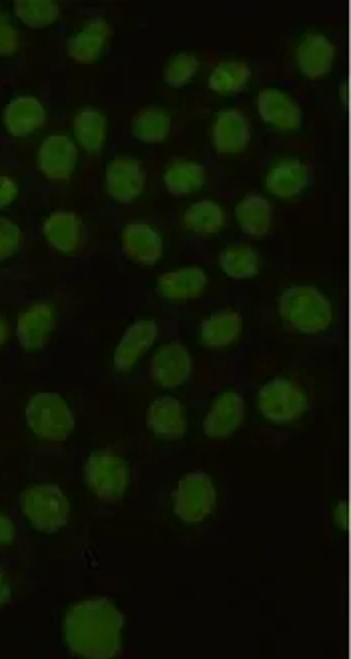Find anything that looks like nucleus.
I'll use <instances>...</instances> for the list:
<instances>
[{
    "label": "nucleus",
    "instance_id": "nucleus-24",
    "mask_svg": "<svg viewBox=\"0 0 351 659\" xmlns=\"http://www.w3.org/2000/svg\"><path fill=\"white\" fill-rule=\"evenodd\" d=\"M235 219L241 231L249 235L251 239H263L272 231L274 207L265 197L248 194L235 208Z\"/></svg>",
    "mask_w": 351,
    "mask_h": 659
},
{
    "label": "nucleus",
    "instance_id": "nucleus-21",
    "mask_svg": "<svg viewBox=\"0 0 351 659\" xmlns=\"http://www.w3.org/2000/svg\"><path fill=\"white\" fill-rule=\"evenodd\" d=\"M156 335H159V327L155 321L145 319V321L130 325L121 339L115 357H113L118 373L133 369V365L141 359L145 351L155 343Z\"/></svg>",
    "mask_w": 351,
    "mask_h": 659
},
{
    "label": "nucleus",
    "instance_id": "nucleus-9",
    "mask_svg": "<svg viewBox=\"0 0 351 659\" xmlns=\"http://www.w3.org/2000/svg\"><path fill=\"white\" fill-rule=\"evenodd\" d=\"M78 149L65 135H51L39 149L40 173L52 182H66L77 167Z\"/></svg>",
    "mask_w": 351,
    "mask_h": 659
},
{
    "label": "nucleus",
    "instance_id": "nucleus-12",
    "mask_svg": "<svg viewBox=\"0 0 351 659\" xmlns=\"http://www.w3.org/2000/svg\"><path fill=\"white\" fill-rule=\"evenodd\" d=\"M54 311L49 303L28 305L16 319V339L26 351H39L51 341Z\"/></svg>",
    "mask_w": 351,
    "mask_h": 659
},
{
    "label": "nucleus",
    "instance_id": "nucleus-19",
    "mask_svg": "<svg viewBox=\"0 0 351 659\" xmlns=\"http://www.w3.org/2000/svg\"><path fill=\"white\" fill-rule=\"evenodd\" d=\"M111 37H113L111 25L103 18H95L83 26L73 39L68 40L66 52L78 65H92L101 59Z\"/></svg>",
    "mask_w": 351,
    "mask_h": 659
},
{
    "label": "nucleus",
    "instance_id": "nucleus-16",
    "mask_svg": "<svg viewBox=\"0 0 351 659\" xmlns=\"http://www.w3.org/2000/svg\"><path fill=\"white\" fill-rule=\"evenodd\" d=\"M42 235L47 243L63 253V255H73L83 246L85 241V227L83 220L71 211H54L49 215V219L42 225Z\"/></svg>",
    "mask_w": 351,
    "mask_h": 659
},
{
    "label": "nucleus",
    "instance_id": "nucleus-34",
    "mask_svg": "<svg viewBox=\"0 0 351 659\" xmlns=\"http://www.w3.org/2000/svg\"><path fill=\"white\" fill-rule=\"evenodd\" d=\"M23 246V231L11 219H0V261L11 259Z\"/></svg>",
    "mask_w": 351,
    "mask_h": 659
},
{
    "label": "nucleus",
    "instance_id": "nucleus-23",
    "mask_svg": "<svg viewBox=\"0 0 351 659\" xmlns=\"http://www.w3.org/2000/svg\"><path fill=\"white\" fill-rule=\"evenodd\" d=\"M208 275L199 267H185L159 277V293L171 303H185L201 297L208 287Z\"/></svg>",
    "mask_w": 351,
    "mask_h": 659
},
{
    "label": "nucleus",
    "instance_id": "nucleus-30",
    "mask_svg": "<svg viewBox=\"0 0 351 659\" xmlns=\"http://www.w3.org/2000/svg\"><path fill=\"white\" fill-rule=\"evenodd\" d=\"M205 185V167L193 161H177L165 173V187L175 197H189Z\"/></svg>",
    "mask_w": 351,
    "mask_h": 659
},
{
    "label": "nucleus",
    "instance_id": "nucleus-13",
    "mask_svg": "<svg viewBox=\"0 0 351 659\" xmlns=\"http://www.w3.org/2000/svg\"><path fill=\"white\" fill-rule=\"evenodd\" d=\"M249 137H251L249 118L237 109L222 111L215 118L213 130H211V139L220 155L243 153L248 149Z\"/></svg>",
    "mask_w": 351,
    "mask_h": 659
},
{
    "label": "nucleus",
    "instance_id": "nucleus-33",
    "mask_svg": "<svg viewBox=\"0 0 351 659\" xmlns=\"http://www.w3.org/2000/svg\"><path fill=\"white\" fill-rule=\"evenodd\" d=\"M197 71H199V59L196 54H189V52H179L175 56H171L170 63L163 71V78L170 87H183L187 85L191 78L196 77Z\"/></svg>",
    "mask_w": 351,
    "mask_h": 659
},
{
    "label": "nucleus",
    "instance_id": "nucleus-2",
    "mask_svg": "<svg viewBox=\"0 0 351 659\" xmlns=\"http://www.w3.org/2000/svg\"><path fill=\"white\" fill-rule=\"evenodd\" d=\"M279 317L286 327L303 333L317 335L331 325V305L322 291L310 284H296L279 297Z\"/></svg>",
    "mask_w": 351,
    "mask_h": 659
},
{
    "label": "nucleus",
    "instance_id": "nucleus-26",
    "mask_svg": "<svg viewBox=\"0 0 351 659\" xmlns=\"http://www.w3.org/2000/svg\"><path fill=\"white\" fill-rule=\"evenodd\" d=\"M73 129H75V139L87 153L97 155L103 151L104 139H106V118L99 109L87 106V109L78 111Z\"/></svg>",
    "mask_w": 351,
    "mask_h": 659
},
{
    "label": "nucleus",
    "instance_id": "nucleus-8",
    "mask_svg": "<svg viewBox=\"0 0 351 659\" xmlns=\"http://www.w3.org/2000/svg\"><path fill=\"white\" fill-rule=\"evenodd\" d=\"M145 185H147V175L143 165L133 156H115L104 168L106 194L121 205H129L137 197H141Z\"/></svg>",
    "mask_w": 351,
    "mask_h": 659
},
{
    "label": "nucleus",
    "instance_id": "nucleus-15",
    "mask_svg": "<svg viewBox=\"0 0 351 659\" xmlns=\"http://www.w3.org/2000/svg\"><path fill=\"white\" fill-rule=\"evenodd\" d=\"M121 245L127 259L143 267H151L163 257V239L147 223H129L121 235Z\"/></svg>",
    "mask_w": 351,
    "mask_h": 659
},
{
    "label": "nucleus",
    "instance_id": "nucleus-10",
    "mask_svg": "<svg viewBox=\"0 0 351 659\" xmlns=\"http://www.w3.org/2000/svg\"><path fill=\"white\" fill-rule=\"evenodd\" d=\"M248 405L246 400L239 393H222L217 400L211 403L205 421H203V431L211 440H225L234 435L235 431L241 427L246 419Z\"/></svg>",
    "mask_w": 351,
    "mask_h": 659
},
{
    "label": "nucleus",
    "instance_id": "nucleus-1",
    "mask_svg": "<svg viewBox=\"0 0 351 659\" xmlns=\"http://www.w3.org/2000/svg\"><path fill=\"white\" fill-rule=\"evenodd\" d=\"M125 618L111 599L92 597L78 601L63 621L68 649L85 659H113L121 654Z\"/></svg>",
    "mask_w": 351,
    "mask_h": 659
},
{
    "label": "nucleus",
    "instance_id": "nucleus-17",
    "mask_svg": "<svg viewBox=\"0 0 351 659\" xmlns=\"http://www.w3.org/2000/svg\"><path fill=\"white\" fill-rule=\"evenodd\" d=\"M312 182V167L298 159H284L275 165L267 177L265 187L279 199H293L303 193Z\"/></svg>",
    "mask_w": 351,
    "mask_h": 659
},
{
    "label": "nucleus",
    "instance_id": "nucleus-28",
    "mask_svg": "<svg viewBox=\"0 0 351 659\" xmlns=\"http://www.w3.org/2000/svg\"><path fill=\"white\" fill-rule=\"evenodd\" d=\"M225 225V211L213 201H199L183 213V227L201 237L217 235Z\"/></svg>",
    "mask_w": 351,
    "mask_h": 659
},
{
    "label": "nucleus",
    "instance_id": "nucleus-3",
    "mask_svg": "<svg viewBox=\"0 0 351 659\" xmlns=\"http://www.w3.org/2000/svg\"><path fill=\"white\" fill-rule=\"evenodd\" d=\"M26 423L42 441L63 443L75 431V415L59 393L42 391L26 403Z\"/></svg>",
    "mask_w": 351,
    "mask_h": 659
},
{
    "label": "nucleus",
    "instance_id": "nucleus-6",
    "mask_svg": "<svg viewBox=\"0 0 351 659\" xmlns=\"http://www.w3.org/2000/svg\"><path fill=\"white\" fill-rule=\"evenodd\" d=\"M258 407L261 415L274 423H293L308 411L310 401L296 381L277 377L260 389Z\"/></svg>",
    "mask_w": 351,
    "mask_h": 659
},
{
    "label": "nucleus",
    "instance_id": "nucleus-7",
    "mask_svg": "<svg viewBox=\"0 0 351 659\" xmlns=\"http://www.w3.org/2000/svg\"><path fill=\"white\" fill-rule=\"evenodd\" d=\"M217 504L215 483L203 471L187 473L173 493V511L185 523H201L213 514Z\"/></svg>",
    "mask_w": 351,
    "mask_h": 659
},
{
    "label": "nucleus",
    "instance_id": "nucleus-27",
    "mask_svg": "<svg viewBox=\"0 0 351 659\" xmlns=\"http://www.w3.org/2000/svg\"><path fill=\"white\" fill-rule=\"evenodd\" d=\"M130 130H133V137L137 141L147 142V144H159V142H163L170 137V113L161 106L143 109L133 118Z\"/></svg>",
    "mask_w": 351,
    "mask_h": 659
},
{
    "label": "nucleus",
    "instance_id": "nucleus-14",
    "mask_svg": "<svg viewBox=\"0 0 351 659\" xmlns=\"http://www.w3.org/2000/svg\"><path fill=\"white\" fill-rule=\"evenodd\" d=\"M258 111L260 117L275 129L298 130L303 123L298 101L279 89H263L258 94Z\"/></svg>",
    "mask_w": 351,
    "mask_h": 659
},
{
    "label": "nucleus",
    "instance_id": "nucleus-18",
    "mask_svg": "<svg viewBox=\"0 0 351 659\" xmlns=\"http://www.w3.org/2000/svg\"><path fill=\"white\" fill-rule=\"evenodd\" d=\"M147 426L159 440H181L187 431V415L181 401L159 397L147 411Z\"/></svg>",
    "mask_w": 351,
    "mask_h": 659
},
{
    "label": "nucleus",
    "instance_id": "nucleus-25",
    "mask_svg": "<svg viewBox=\"0 0 351 659\" xmlns=\"http://www.w3.org/2000/svg\"><path fill=\"white\" fill-rule=\"evenodd\" d=\"M241 333L243 317L237 311H217L201 325V341L211 350L231 347Z\"/></svg>",
    "mask_w": 351,
    "mask_h": 659
},
{
    "label": "nucleus",
    "instance_id": "nucleus-11",
    "mask_svg": "<svg viewBox=\"0 0 351 659\" xmlns=\"http://www.w3.org/2000/svg\"><path fill=\"white\" fill-rule=\"evenodd\" d=\"M193 373V359L181 343H170L156 351L151 362V379L165 389L181 388Z\"/></svg>",
    "mask_w": 351,
    "mask_h": 659
},
{
    "label": "nucleus",
    "instance_id": "nucleus-39",
    "mask_svg": "<svg viewBox=\"0 0 351 659\" xmlns=\"http://www.w3.org/2000/svg\"><path fill=\"white\" fill-rule=\"evenodd\" d=\"M9 335H11V327L7 324V319L0 315V347L9 341Z\"/></svg>",
    "mask_w": 351,
    "mask_h": 659
},
{
    "label": "nucleus",
    "instance_id": "nucleus-37",
    "mask_svg": "<svg viewBox=\"0 0 351 659\" xmlns=\"http://www.w3.org/2000/svg\"><path fill=\"white\" fill-rule=\"evenodd\" d=\"M14 540V523L0 514V545H9Z\"/></svg>",
    "mask_w": 351,
    "mask_h": 659
},
{
    "label": "nucleus",
    "instance_id": "nucleus-35",
    "mask_svg": "<svg viewBox=\"0 0 351 659\" xmlns=\"http://www.w3.org/2000/svg\"><path fill=\"white\" fill-rule=\"evenodd\" d=\"M21 47V35L9 16L0 13V56H13Z\"/></svg>",
    "mask_w": 351,
    "mask_h": 659
},
{
    "label": "nucleus",
    "instance_id": "nucleus-31",
    "mask_svg": "<svg viewBox=\"0 0 351 659\" xmlns=\"http://www.w3.org/2000/svg\"><path fill=\"white\" fill-rule=\"evenodd\" d=\"M220 265L231 279H251L260 273L261 257L253 246L237 243L223 249Z\"/></svg>",
    "mask_w": 351,
    "mask_h": 659
},
{
    "label": "nucleus",
    "instance_id": "nucleus-36",
    "mask_svg": "<svg viewBox=\"0 0 351 659\" xmlns=\"http://www.w3.org/2000/svg\"><path fill=\"white\" fill-rule=\"evenodd\" d=\"M16 199H18L16 182L7 175H0V208L11 207Z\"/></svg>",
    "mask_w": 351,
    "mask_h": 659
},
{
    "label": "nucleus",
    "instance_id": "nucleus-29",
    "mask_svg": "<svg viewBox=\"0 0 351 659\" xmlns=\"http://www.w3.org/2000/svg\"><path fill=\"white\" fill-rule=\"evenodd\" d=\"M251 78V68L246 61H223L209 75V89L223 97L243 91Z\"/></svg>",
    "mask_w": 351,
    "mask_h": 659
},
{
    "label": "nucleus",
    "instance_id": "nucleus-22",
    "mask_svg": "<svg viewBox=\"0 0 351 659\" xmlns=\"http://www.w3.org/2000/svg\"><path fill=\"white\" fill-rule=\"evenodd\" d=\"M296 59H298V66H300V71L305 77H326L327 73L331 71V66H334V61H336V47L324 35L312 33V35H308L305 39L301 40L298 52H296Z\"/></svg>",
    "mask_w": 351,
    "mask_h": 659
},
{
    "label": "nucleus",
    "instance_id": "nucleus-20",
    "mask_svg": "<svg viewBox=\"0 0 351 659\" xmlns=\"http://www.w3.org/2000/svg\"><path fill=\"white\" fill-rule=\"evenodd\" d=\"M47 123V109L37 97H16L4 109V127L16 137L23 139L42 129Z\"/></svg>",
    "mask_w": 351,
    "mask_h": 659
},
{
    "label": "nucleus",
    "instance_id": "nucleus-32",
    "mask_svg": "<svg viewBox=\"0 0 351 659\" xmlns=\"http://www.w3.org/2000/svg\"><path fill=\"white\" fill-rule=\"evenodd\" d=\"M14 14L28 28H45L57 23L61 7L54 0H16Z\"/></svg>",
    "mask_w": 351,
    "mask_h": 659
},
{
    "label": "nucleus",
    "instance_id": "nucleus-4",
    "mask_svg": "<svg viewBox=\"0 0 351 659\" xmlns=\"http://www.w3.org/2000/svg\"><path fill=\"white\" fill-rule=\"evenodd\" d=\"M18 505L26 521L42 533H57L71 519V504L63 490L57 485L28 487L21 493Z\"/></svg>",
    "mask_w": 351,
    "mask_h": 659
},
{
    "label": "nucleus",
    "instance_id": "nucleus-5",
    "mask_svg": "<svg viewBox=\"0 0 351 659\" xmlns=\"http://www.w3.org/2000/svg\"><path fill=\"white\" fill-rule=\"evenodd\" d=\"M83 476L87 487L101 502L115 504L129 490V466L117 453H92L85 464Z\"/></svg>",
    "mask_w": 351,
    "mask_h": 659
},
{
    "label": "nucleus",
    "instance_id": "nucleus-38",
    "mask_svg": "<svg viewBox=\"0 0 351 659\" xmlns=\"http://www.w3.org/2000/svg\"><path fill=\"white\" fill-rule=\"evenodd\" d=\"M9 604H11V585L7 583L2 571H0V608H4Z\"/></svg>",
    "mask_w": 351,
    "mask_h": 659
}]
</instances>
